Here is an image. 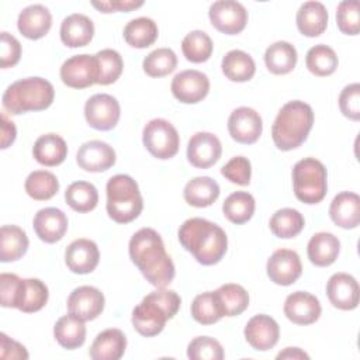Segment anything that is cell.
Wrapping results in <instances>:
<instances>
[{"instance_id":"26","label":"cell","mask_w":360,"mask_h":360,"mask_svg":"<svg viewBox=\"0 0 360 360\" xmlns=\"http://www.w3.org/2000/svg\"><path fill=\"white\" fill-rule=\"evenodd\" d=\"M127 349V338L122 330L110 328L100 332L93 340L89 356L93 360H120Z\"/></svg>"},{"instance_id":"52","label":"cell","mask_w":360,"mask_h":360,"mask_svg":"<svg viewBox=\"0 0 360 360\" xmlns=\"http://www.w3.org/2000/svg\"><path fill=\"white\" fill-rule=\"evenodd\" d=\"M21 58V44L20 41L3 31L0 35V68L1 69H7V68H13L18 63Z\"/></svg>"},{"instance_id":"28","label":"cell","mask_w":360,"mask_h":360,"mask_svg":"<svg viewBox=\"0 0 360 360\" xmlns=\"http://www.w3.org/2000/svg\"><path fill=\"white\" fill-rule=\"evenodd\" d=\"M339 250L340 242L330 232H318L312 235L307 246L309 262L318 267H326L335 263L339 256Z\"/></svg>"},{"instance_id":"8","label":"cell","mask_w":360,"mask_h":360,"mask_svg":"<svg viewBox=\"0 0 360 360\" xmlns=\"http://www.w3.org/2000/svg\"><path fill=\"white\" fill-rule=\"evenodd\" d=\"M142 142L153 158L165 160L179 152L180 136L172 122L165 118H153L143 127Z\"/></svg>"},{"instance_id":"14","label":"cell","mask_w":360,"mask_h":360,"mask_svg":"<svg viewBox=\"0 0 360 360\" xmlns=\"http://www.w3.org/2000/svg\"><path fill=\"white\" fill-rule=\"evenodd\" d=\"M266 270L269 278L274 284L291 285L300 278L302 264L297 252L290 249H277L269 257Z\"/></svg>"},{"instance_id":"51","label":"cell","mask_w":360,"mask_h":360,"mask_svg":"<svg viewBox=\"0 0 360 360\" xmlns=\"http://www.w3.org/2000/svg\"><path fill=\"white\" fill-rule=\"evenodd\" d=\"M339 108L346 118L352 121L360 120V84L359 83H352L343 87L339 96Z\"/></svg>"},{"instance_id":"34","label":"cell","mask_w":360,"mask_h":360,"mask_svg":"<svg viewBox=\"0 0 360 360\" xmlns=\"http://www.w3.org/2000/svg\"><path fill=\"white\" fill-rule=\"evenodd\" d=\"M297 49L287 41L271 44L264 52V63L273 75H287L297 65Z\"/></svg>"},{"instance_id":"33","label":"cell","mask_w":360,"mask_h":360,"mask_svg":"<svg viewBox=\"0 0 360 360\" xmlns=\"http://www.w3.org/2000/svg\"><path fill=\"white\" fill-rule=\"evenodd\" d=\"M222 73L231 82H248L256 73V65L253 58L240 49H232L225 53L221 63Z\"/></svg>"},{"instance_id":"45","label":"cell","mask_w":360,"mask_h":360,"mask_svg":"<svg viewBox=\"0 0 360 360\" xmlns=\"http://www.w3.org/2000/svg\"><path fill=\"white\" fill-rule=\"evenodd\" d=\"M98 63V80L97 84L108 86L115 83L124 69V62L121 55L115 49H101L96 55Z\"/></svg>"},{"instance_id":"16","label":"cell","mask_w":360,"mask_h":360,"mask_svg":"<svg viewBox=\"0 0 360 360\" xmlns=\"http://www.w3.org/2000/svg\"><path fill=\"white\" fill-rule=\"evenodd\" d=\"M222 153V145L217 135L211 132L194 134L187 145V159L197 169L214 166Z\"/></svg>"},{"instance_id":"24","label":"cell","mask_w":360,"mask_h":360,"mask_svg":"<svg viewBox=\"0 0 360 360\" xmlns=\"http://www.w3.org/2000/svg\"><path fill=\"white\" fill-rule=\"evenodd\" d=\"M329 217L343 229L356 228L360 224V197L352 191L336 194L329 207Z\"/></svg>"},{"instance_id":"37","label":"cell","mask_w":360,"mask_h":360,"mask_svg":"<svg viewBox=\"0 0 360 360\" xmlns=\"http://www.w3.org/2000/svg\"><path fill=\"white\" fill-rule=\"evenodd\" d=\"M305 225L302 214L294 208H281L276 211L269 222L270 231L274 236L281 239H290L297 236Z\"/></svg>"},{"instance_id":"40","label":"cell","mask_w":360,"mask_h":360,"mask_svg":"<svg viewBox=\"0 0 360 360\" xmlns=\"http://www.w3.org/2000/svg\"><path fill=\"white\" fill-rule=\"evenodd\" d=\"M338 63L339 60H338L336 52L328 45L318 44L309 48V51L307 52V58H305L307 69L315 76H319V77L330 76L332 73H335Z\"/></svg>"},{"instance_id":"21","label":"cell","mask_w":360,"mask_h":360,"mask_svg":"<svg viewBox=\"0 0 360 360\" xmlns=\"http://www.w3.org/2000/svg\"><path fill=\"white\" fill-rule=\"evenodd\" d=\"M100 260V250L96 242L80 238L73 240L65 250V263L76 274L91 273Z\"/></svg>"},{"instance_id":"10","label":"cell","mask_w":360,"mask_h":360,"mask_svg":"<svg viewBox=\"0 0 360 360\" xmlns=\"http://www.w3.org/2000/svg\"><path fill=\"white\" fill-rule=\"evenodd\" d=\"M120 117V103L110 94H94L84 104V118L87 124L94 129L110 131L118 124Z\"/></svg>"},{"instance_id":"30","label":"cell","mask_w":360,"mask_h":360,"mask_svg":"<svg viewBox=\"0 0 360 360\" xmlns=\"http://www.w3.org/2000/svg\"><path fill=\"white\" fill-rule=\"evenodd\" d=\"M219 186L214 179L208 176H200L191 179L184 186L183 197L187 204L197 208H204L214 204L219 197Z\"/></svg>"},{"instance_id":"46","label":"cell","mask_w":360,"mask_h":360,"mask_svg":"<svg viewBox=\"0 0 360 360\" xmlns=\"http://www.w3.org/2000/svg\"><path fill=\"white\" fill-rule=\"evenodd\" d=\"M25 292V278L13 273L0 276V302L4 308H21Z\"/></svg>"},{"instance_id":"50","label":"cell","mask_w":360,"mask_h":360,"mask_svg":"<svg viewBox=\"0 0 360 360\" xmlns=\"http://www.w3.org/2000/svg\"><path fill=\"white\" fill-rule=\"evenodd\" d=\"M221 174L233 184L248 186L252 176L250 160L245 156H235L221 167Z\"/></svg>"},{"instance_id":"41","label":"cell","mask_w":360,"mask_h":360,"mask_svg":"<svg viewBox=\"0 0 360 360\" xmlns=\"http://www.w3.org/2000/svg\"><path fill=\"white\" fill-rule=\"evenodd\" d=\"M181 51L188 62L202 63L211 58L214 44L207 32L201 30H194L183 38Z\"/></svg>"},{"instance_id":"32","label":"cell","mask_w":360,"mask_h":360,"mask_svg":"<svg viewBox=\"0 0 360 360\" xmlns=\"http://www.w3.org/2000/svg\"><path fill=\"white\" fill-rule=\"evenodd\" d=\"M28 236L17 225H3L0 229V260L3 263L21 259L28 249Z\"/></svg>"},{"instance_id":"27","label":"cell","mask_w":360,"mask_h":360,"mask_svg":"<svg viewBox=\"0 0 360 360\" xmlns=\"http://www.w3.org/2000/svg\"><path fill=\"white\" fill-rule=\"evenodd\" d=\"M328 10L321 1H305L297 11L298 31L305 37H319L328 27Z\"/></svg>"},{"instance_id":"6","label":"cell","mask_w":360,"mask_h":360,"mask_svg":"<svg viewBox=\"0 0 360 360\" xmlns=\"http://www.w3.org/2000/svg\"><path fill=\"white\" fill-rule=\"evenodd\" d=\"M107 214L118 224L132 222L143 208V200L136 181L128 174L112 176L105 186Z\"/></svg>"},{"instance_id":"3","label":"cell","mask_w":360,"mask_h":360,"mask_svg":"<svg viewBox=\"0 0 360 360\" xmlns=\"http://www.w3.org/2000/svg\"><path fill=\"white\" fill-rule=\"evenodd\" d=\"M181 298L173 290L165 287L149 292L132 311L134 329L145 338L159 335L166 322L179 312Z\"/></svg>"},{"instance_id":"39","label":"cell","mask_w":360,"mask_h":360,"mask_svg":"<svg viewBox=\"0 0 360 360\" xmlns=\"http://www.w3.org/2000/svg\"><path fill=\"white\" fill-rule=\"evenodd\" d=\"M66 204L76 212H89L97 207L98 191L89 181H75L65 191Z\"/></svg>"},{"instance_id":"4","label":"cell","mask_w":360,"mask_h":360,"mask_svg":"<svg viewBox=\"0 0 360 360\" xmlns=\"http://www.w3.org/2000/svg\"><path fill=\"white\" fill-rule=\"evenodd\" d=\"M312 125L311 105L300 100L288 101L280 108L271 125L273 142L280 150H292L305 142Z\"/></svg>"},{"instance_id":"43","label":"cell","mask_w":360,"mask_h":360,"mask_svg":"<svg viewBox=\"0 0 360 360\" xmlns=\"http://www.w3.org/2000/svg\"><path fill=\"white\" fill-rule=\"evenodd\" d=\"M191 316L201 325H212L224 316L215 291H207L194 298L191 304Z\"/></svg>"},{"instance_id":"9","label":"cell","mask_w":360,"mask_h":360,"mask_svg":"<svg viewBox=\"0 0 360 360\" xmlns=\"http://www.w3.org/2000/svg\"><path fill=\"white\" fill-rule=\"evenodd\" d=\"M208 17L215 30L226 35L242 32L248 24L245 6L235 0H218L210 6Z\"/></svg>"},{"instance_id":"55","label":"cell","mask_w":360,"mask_h":360,"mask_svg":"<svg viewBox=\"0 0 360 360\" xmlns=\"http://www.w3.org/2000/svg\"><path fill=\"white\" fill-rule=\"evenodd\" d=\"M17 136V128L11 120L7 118L6 112H1V149L8 148Z\"/></svg>"},{"instance_id":"36","label":"cell","mask_w":360,"mask_h":360,"mask_svg":"<svg viewBox=\"0 0 360 360\" xmlns=\"http://www.w3.org/2000/svg\"><path fill=\"white\" fill-rule=\"evenodd\" d=\"M215 295L224 316L240 315L249 307V294L240 284H222L215 290Z\"/></svg>"},{"instance_id":"11","label":"cell","mask_w":360,"mask_h":360,"mask_svg":"<svg viewBox=\"0 0 360 360\" xmlns=\"http://www.w3.org/2000/svg\"><path fill=\"white\" fill-rule=\"evenodd\" d=\"M60 79L63 84L72 89H86L98 80V63L94 55H75L60 66Z\"/></svg>"},{"instance_id":"54","label":"cell","mask_w":360,"mask_h":360,"mask_svg":"<svg viewBox=\"0 0 360 360\" xmlns=\"http://www.w3.org/2000/svg\"><path fill=\"white\" fill-rule=\"evenodd\" d=\"M91 6L96 7L101 13H114V11H132L141 6L143 1H132V0H110V1H91Z\"/></svg>"},{"instance_id":"17","label":"cell","mask_w":360,"mask_h":360,"mask_svg":"<svg viewBox=\"0 0 360 360\" xmlns=\"http://www.w3.org/2000/svg\"><path fill=\"white\" fill-rule=\"evenodd\" d=\"M243 333L246 342L255 350L266 352L277 345L280 338V328L270 315L257 314L248 321Z\"/></svg>"},{"instance_id":"47","label":"cell","mask_w":360,"mask_h":360,"mask_svg":"<svg viewBox=\"0 0 360 360\" xmlns=\"http://www.w3.org/2000/svg\"><path fill=\"white\" fill-rule=\"evenodd\" d=\"M221 343L210 336H197L187 346V357L191 360H222Z\"/></svg>"},{"instance_id":"48","label":"cell","mask_w":360,"mask_h":360,"mask_svg":"<svg viewBox=\"0 0 360 360\" xmlns=\"http://www.w3.org/2000/svg\"><path fill=\"white\" fill-rule=\"evenodd\" d=\"M48 287L39 278H25V292L20 311L31 314L42 309L48 302Z\"/></svg>"},{"instance_id":"13","label":"cell","mask_w":360,"mask_h":360,"mask_svg":"<svg viewBox=\"0 0 360 360\" xmlns=\"http://www.w3.org/2000/svg\"><path fill=\"white\" fill-rule=\"evenodd\" d=\"M228 131L233 141L243 145H252L262 135V117L250 107H238L228 118Z\"/></svg>"},{"instance_id":"56","label":"cell","mask_w":360,"mask_h":360,"mask_svg":"<svg viewBox=\"0 0 360 360\" xmlns=\"http://www.w3.org/2000/svg\"><path fill=\"white\" fill-rule=\"evenodd\" d=\"M277 359L281 360V359H292V360H298V359H309V356L301 350L300 347H285L283 352H280L277 354Z\"/></svg>"},{"instance_id":"12","label":"cell","mask_w":360,"mask_h":360,"mask_svg":"<svg viewBox=\"0 0 360 360\" xmlns=\"http://www.w3.org/2000/svg\"><path fill=\"white\" fill-rule=\"evenodd\" d=\"M170 89L180 103L195 104L207 97L210 91V79L200 70L187 69L173 77Z\"/></svg>"},{"instance_id":"25","label":"cell","mask_w":360,"mask_h":360,"mask_svg":"<svg viewBox=\"0 0 360 360\" xmlns=\"http://www.w3.org/2000/svg\"><path fill=\"white\" fill-rule=\"evenodd\" d=\"M59 34L60 41L69 48L86 46L93 39L94 24L87 15L73 13L63 18Z\"/></svg>"},{"instance_id":"38","label":"cell","mask_w":360,"mask_h":360,"mask_svg":"<svg viewBox=\"0 0 360 360\" xmlns=\"http://www.w3.org/2000/svg\"><path fill=\"white\" fill-rule=\"evenodd\" d=\"M255 198L248 191H235L228 195L222 204L224 215L236 225L248 222L255 214Z\"/></svg>"},{"instance_id":"5","label":"cell","mask_w":360,"mask_h":360,"mask_svg":"<svg viewBox=\"0 0 360 360\" xmlns=\"http://www.w3.org/2000/svg\"><path fill=\"white\" fill-rule=\"evenodd\" d=\"M55 98L51 82L44 77H25L11 83L3 93L1 101L7 112L20 115L28 111L46 110Z\"/></svg>"},{"instance_id":"49","label":"cell","mask_w":360,"mask_h":360,"mask_svg":"<svg viewBox=\"0 0 360 360\" xmlns=\"http://www.w3.org/2000/svg\"><path fill=\"white\" fill-rule=\"evenodd\" d=\"M359 1H342L336 10V22L340 32L346 35H357L360 31V17H359Z\"/></svg>"},{"instance_id":"18","label":"cell","mask_w":360,"mask_h":360,"mask_svg":"<svg viewBox=\"0 0 360 360\" xmlns=\"http://www.w3.org/2000/svg\"><path fill=\"white\" fill-rule=\"evenodd\" d=\"M115 150L107 142L93 139L84 142L77 153L76 162L80 169L91 173L105 172L115 163Z\"/></svg>"},{"instance_id":"23","label":"cell","mask_w":360,"mask_h":360,"mask_svg":"<svg viewBox=\"0 0 360 360\" xmlns=\"http://www.w3.org/2000/svg\"><path fill=\"white\" fill-rule=\"evenodd\" d=\"M52 27L51 11L42 4H31L18 14L17 28L28 39L45 37Z\"/></svg>"},{"instance_id":"35","label":"cell","mask_w":360,"mask_h":360,"mask_svg":"<svg viewBox=\"0 0 360 360\" xmlns=\"http://www.w3.org/2000/svg\"><path fill=\"white\" fill-rule=\"evenodd\" d=\"M158 35L156 22L148 17L134 18L124 27V39L132 48H148L158 39Z\"/></svg>"},{"instance_id":"44","label":"cell","mask_w":360,"mask_h":360,"mask_svg":"<svg viewBox=\"0 0 360 360\" xmlns=\"http://www.w3.org/2000/svg\"><path fill=\"white\" fill-rule=\"evenodd\" d=\"M177 66V56L170 48H158L145 56L142 62L143 72L150 77H163L172 73Z\"/></svg>"},{"instance_id":"31","label":"cell","mask_w":360,"mask_h":360,"mask_svg":"<svg viewBox=\"0 0 360 360\" xmlns=\"http://www.w3.org/2000/svg\"><path fill=\"white\" fill-rule=\"evenodd\" d=\"M53 336L63 349H77L86 340L84 321L72 314L63 315L56 321L53 326Z\"/></svg>"},{"instance_id":"22","label":"cell","mask_w":360,"mask_h":360,"mask_svg":"<svg viewBox=\"0 0 360 360\" xmlns=\"http://www.w3.org/2000/svg\"><path fill=\"white\" fill-rule=\"evenodd\" d=\"M68 225L66 214L55 207L39 210L32 221L37 236L45 243H55L60 240L68 231Z\"/></svg>"},{"instance_id":"19","label":"cell","mask_w":360,"mask_h":360,"mask_svg":"<svg viewBox=\"0 0 360 360\" xmlns=\"http://www.w3.org/2000/svg\"><path fill=\"white\" fill-rule=\"evenodd\" d=\"M326 295L335 308L352 311L359 305V283L347 273H335L326 283Z\"/></svg>"},{"instance_id":"20","label":"cell","mask_w":360,"mask_h":360,"mask_svg":"<svg viewBox=\"0 0 360 360\" xmlns=\"http://www.w3.org/2000/svg\"><path fill=\"white\" fill-rule=\"evenodd\" d=\"M284 315L295 325H311L321 316L319 300L307 291H295L284 301Z\"/></svg>"},{"instance_id":"42","label":"cell","mask_w":360,"mask_h":360,"mask_svg":"<svg viewBox=\"0 0 360 360\" xmlns=\"http://www.w3.org/2000/svg\"><path fill=\"white\" fill-rule=\"evenodd\" d=\"M25 193L37 200L46 201L52 198L59 190V181L56 176L48 170H35L25 179Z\"/></svg>"},{"instance_id":"7","label":"cell","mask_w":360,"mask_h":360,"mask_svg":"<svg viewBox=\"0 0 360 360\" xmlns=\"http://www.w3.org/2000/svg\"><path fill=\"white\" fill-rule=\"evenodd\" d=\"M292 187L295 197L305 204L321 202L328 191V172L315 158H304L292 167Z\"/></svg>"},{"instance_id":"53","label":"cell","mask_w":360,"mask_h":360,"mask_svg":"<svg viewBox=\"0 0 360 360\" xmlns=\"http://www.w3.org/2000/svg\"><path fill=\"white\" fill-rule=\"evenodd\" d=\"M0 357L1 359H18V360L24 359L25 360V359H28V352L21 343L10 339L6 333H1L0 335Z\"/></svg>"},{"instance_id":"15","label":"cell","mask_w":360,"mask_h":360,"mask_svg":"<svg viewBox=\"0 0 360 360\" xmlns=\"http://www.w3.org/2000/svg\"><path fill=\"white\" fill-rule=\"evenodd\" d=\"M104 295L93 285H80L75 288L68 297V311L69 314L80 318L82 321H93L101 315L104 309Z\"/></svg>"},{"instance_id":"2","label":"cell","mask_w":360,"mask_h":360,"mask_svg":"<svg viewBox=\"0 0 360 360\" xmlns=\"http://www.w3.org/2000/svg\"><path fill=\"white\" fill-rule=\"evenodd\" d=\"M180 245L202 266H212L222 260L228 249L225 231L204 218L186 219L177 232Z\"/></svg>"},{"instance_id":"29","label":"cell","mask_w":360,"mask_h":360,"mask_svg":"<svg viewBox=\"0 0 360 360\" xmlns=\"http://www.w3.org/2000/svg\"><path fill=\"white\" fill-rule=\"evenodd\" d=\"M32 155L35 160L42 166H58L63 163L68 156V145L60 135L52 132L45 134L35 141Z\"/></svg>"},{"instance_id":"1","label":"cell","mask_w":360,"mask_h":360,"mask_svg":"<svg viewBox=\"0 0 360 360\" xmlns=\"http://www.w3.org/2000/svg\"><path fill=\"white\" fill-rule=\"evenodd\" d=\"M128 252L132 263L156 288L167 287L176 274L160 235L152 228H141L129 239Z\"/></svg>"}]
</instances>
